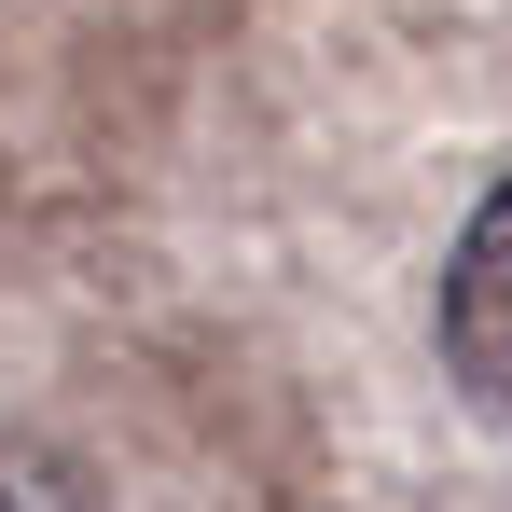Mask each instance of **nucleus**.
I'll return each instance as SVG.
<instances>
[{"mask_svg":"<svg viewBox=\"0 0 512 512\" xmlns=\"http://www.w3.org/2000/svg\"><path fill=\"white\" fill-rule=\"evenodd\" d=\"M0 512H14V499H0Z\"/></svg>","mask_w":512,"mask_h":512,"instance_id":"nucleus-2","label":"nucleus"},{"mask_svg":"<svg viewBox=\"0 0 512 512\" xmlns=\"http://www.w3.org/2000/svg\"><path fill=\"white\" fill-rule=\"evenodd\" d=\"M443 374L485 416H512V180L471 208V236L443 263Z\"/></svg>","mask_w":512,"mask_h":512,"instance_id":"nucleus-1","label":"nucleus"}]
</instances>
